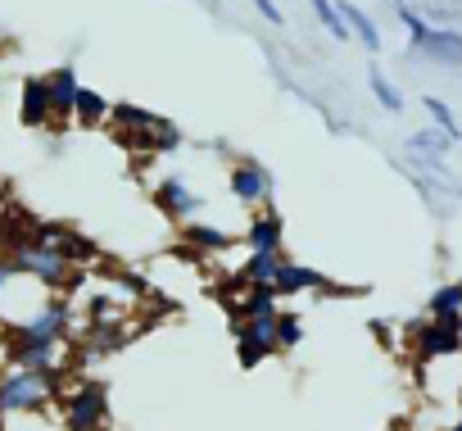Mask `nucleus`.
<instances>
[{
	"label": "nucleus",
	"mask_w": 462,
	"mask_h": 431,
	"mask_svg": "<svg viewBox=\"0 0 462 431\" xmlns=\"http://www.w3.org/2000/svg\"><path fill=\"white\" fill-rule=\"evenodd\" d=\"M55 381L32 372V368H14L5 363L0 368V422L5 417H28V413H42L51 399H55Z\"/></svg>",
	"instance_id": "obj_1"
},
{
	"label": "nucleus",
	"mask_w": 462,
	"mask_h": 431,
	"mask_svg": "<svg viewBox=\"0 0 462 431\" xmlns=\"http://www.w3.org/2000/svg\"><path fill=\"white\" fill-rule=\"evenodd\" d=\"M10 259H14V268H19V277H32L42 291H69L73 282H78V268L55 250V246H46V241H32V237H23L19 246H10L5 250Z\"/></svg>",
	"instance_id": "obj_2"
},
{
	"label": "nucleus",
	"mask_w": 462,
	"mask_h": 431,
	"mask_svg": "<svg viewBox=\"0 0 462 431\" xmlns=\"http://www.w3.org/2000/svg\"><path fill=\"white\" fill-rule=\"evenodd\" d=\"M408 341H412V350H417L421 363H430V359H453V354H462V314L408 323Z\"/></svg>",
	"instance_id": "obj_3"
},
{
	"label": "nucleus",
	"mask_w": 462,
	"mask_h": 431,
	"mask_svg": "<svg viewBox=\"0 0 462 431\" xmlns=\"http://www.w3.org/2000/svg\"><path fill=\"white\" fill-rule=\"evenodd\" d=\"M60 422H64V431H105L109 426V390H105V381H78L64 395Z\"/></svg>",
	"instance_id": "obj_4"
},
{
	"label": "nucleus",
	"mask_w": 462,
	"mask_h": 431,
	"mask_svg": "<svg viewBox=\"0 0 462 431\" xmlns=\"http://www.w3.org/2000/svg\"><path fill=\"white\" fill-rule=\"evenodd\" d=\"M10 332H28V336H46V341H64V345H73V305H69V295L51 291V295L37 305V314L23 318V323L10 327Z\"/></svg>",
	"instance_id": "obj_5"
},
{
	"label": "nucleus",
	"mask_w": 462,
	"mask_h": 431,
	"mask_svg": "<svg viewBox=\"0 0 462 431\" xmlns=\"http://www.w3.org/2000/svg\"><path fill=\"white\" fill-rule=\"evenodd\" d=\"M226 191H231V200L245 204V209L273 204V177H268V168H263L259 159H236V164H231Z\"/></svg>",
	"instance_id": "obj_6"
},
{
	"label": "nucleus",
	"mask_w": 462,
	"mask_h": 431,
	"mask_svg": "<svg viewBox=\"0 0 462 431\" xmlns=\"http://www.w3.org/2000/svg\"><path fill=\"white\" fill-rule=\"evenodd\" d=\"M154 209L163 213V219H172V223H190V219L204 213V195H195L181 177H163L154 186Z\"/></svg>",
	"instance_id": "obj_7"
},
{
	"label": "nucleus",
	"mask_w": 462,
	"mask_h": 431,
	"mask_svg": "<svg viewBox=\"0 0 462 431\" xmlns=\"http://www.w3.org/2000/svg\"><path fill=\"white\" fill-rule=\"evenodd\" d=\"M28 237L55 246L69 264H91V259H96V241H87L82 232H73V228H64V223H32Z\"/></svg>",
	"instance_id": "obj_8"
},
{
	"label": "nucleus",
	"mask_w": 462,
	"mask_h": 431,
	"mask_svg": "<svg viewBox=\"0 0 462 431\" xmlns=\"http://www.w3.org/2000/svg\"><path fill=\"white\" fill-rule=\"evenodd\" d=\"M19 123L32 127V132H42V127L55 123V114H51V91H46V73H42V78L32 73V78L19 82Z\"/></svg>",
	"instance_id": "obj_9"
},
{
	"label": "nucleus",
	"mask_w": 462,
	"mask_h": 431,
	"mask_svg": "<svg viewBox=\"0 0 462 431\" xmlns=\"http://www.w3.org/2000/svg\"><path fill=\"white\" fill-rule=\"evenodd\" d=\"M241 241H245L250 250H282V246H286V219H282L273 204H263L254 219H250V228L241 232Z\"/></svg>",
	"instance_id": "obj_10"
},
{
	"label": "nucleus",
	"mask_w": 462,
	"mask_h": 431,
	"mask_svg": "<svg viewBox=\"0 0 462 431\" xmlns=\"http://www.w3.org/2000/svg\"><path fill=\"white\" fill-rule=\"evenodd\" d=\"M273 286H277V295H282V300H286V295L295 300V295H304V291H336L318 268L295 264V259H282V268H277V282H273Z\"/></svg>",
	"instance_id": "obj_11"
},
{
	"label": "nucleus",
	"mask_w": 462,
	"mask_h": 431,
	"mask_svg": "<svg viewBox=\"0 0 462 431\" xmlns=\"http://www.w3.org/2000/svg\"><path fill=\"white\" fill-rule=\"evenodd\" d=\"M78 69L73 64H60V69H51L46 73V91H51V114H55V123H69L73 118V100H78Z\"/></svg>",
	"instance_id": "obj_12"
},
{
	"label": "nucleus",
	"mask_w": 462,
	"mask_h": 431,
	"mask_svg": "<svg viewBox=\"0 0 462 431\" xmlns=\"http://www.w3.org/2000/svg\"><path fill=\"white\" fill-rule=\"evenodd\" d=\"M417 55H426V60H435V64H444V69H462V33H453V28H430L426 42L417 46Z\"/></svg>",
	"instance_id": "obj_13"
},
{
	"label": "nucleus",
	"mask_w": 462,
	"mask_h": 431,
	"mask_svg": "<svg viewBox=\"0 0 462 431\" xmlns=\"http://www.w3.org/2000/svg\"><path fill=\"white\" fill-rule=\"evenodd\" d=\"M277 286L268 282V286H245V295L241 300H226V309H231V323H241V318H263V314H277Z\"/></svg>",
	"instance_id": "obj_14"
},
{
	"label": "nucleus",
	"mask_w": 462,
	"mask_h": 431,
	"mask_svg": "<svg viewBox=\"0 0 462 431\" xmlns=\"http://www.w3.org/2000/svg\"><path fill=\"white\" fill-rule=\"evenodd\" d=\"M336 5H340V14H345V23H349V37H354L367 55H381V28L372 23V14L358 10L354 0H336Z\"/></svg>",
	"instance_id": "obj_15"
},
{
	"label": "nucleus",
	"mask_w": 462,
	"mask_h": 431,
	"mask_svg": "<svg viewBox=\"0 0 462 431\" xmlns=\"http://www.w3.org/2000/svg\"><path fill=\"white\" fill-rule=\"evenodd\" d=\"M181 241L190 250H199V255H217L226 246H236V232H222V228H208V223L190 219V223H181Z\"/></svg>",
	"instance_id": "obj_16"
},
{
	"label": "nucleus",
	"mask_w": 462,
	"mask_h": 431,
	"mask_svg": "<svg viewBox=\"0 0 462 431\" xmlns=\"http://www.w3.org/2000/svg\"><path fill=\"white\" fill-rule=\"evenodd\" d=\"M282 259H286L282 250H250V259L241 264L236 282H241V286H268V282H277Z\"/></svg>",
	"instance_id": "obj_17"
},
{
	"label": "nucleus",
	"mask_w": 462,
	"mask_h": 431,
	"mask_svg": "<svg viewBox=\"0 0 462 431\" xmlns=\"http://www.w3.org/2000/svg\"><path fill=\"white\" fill-rule=\"evenodd\" d=\"M73 123L78 127H105L109 123V100L91 87H78V100H73Z\"/></svg>",
	"instance_id": "obj_18"
},
{
	"label": "nucleus",
	"mask_w": 462,
	"mask_h": 431,
	"mask_svg": "<svg viewBox=\"0 0 462 431\" xmlns=\"http://www.w3.org/2000/svg\"><path fill=\"white\" fill-rule=\"evenodd\" d=\"M159 118H163V114L141 109V105H127V100H114V105H109V127H118V132H150Z\"/></svg>",
	"instance_id": "obj_19"
},
{
	"label": "nucleus",
	"mask_w": 462,
	"mask_h": 431,
	"mask_svg": "<svg viewBox=\"0 0 462 431\" xmlns=\"http://www.w3.org/2000/svg\"><path fill=\"white\" fill-rule=\"evenodd\" d=\"M282 314V309H277ZM277 314H263V318H241V323H231V336H250L268 350H277Z\"/></svg>",
	"instance_id": "obj_20"
},
{
	"label": "nucleus",
	"mask_w": 462,
	"mask_h": 431,
	"mask_svg": "<svg viewBox=\"0 0 462 431\" xmlns=\"http://www.w3.org/2000/svg\"><path fill=\"white\" fill-rule=\"evenodd\" d=\"M367 91L376 96V105H381L385 114H403V91H399V87H394V82H390V78L376 69V64L367 69Z\"/></svg>",
	"instance_id": "obj_21"
},
{
	"label": "nucleus",
	"mask_w": 462,
	"mask_h": 431,
	"mask_svg": "<svg viewBox=\"0 0 462 431\" xmlns=\"http://www.w3.org/2000/svg\"><path fill=\"white\" fill-rule=\"evenodd\" d=\"M127 341H132V332H127V327H105V323H96V332H91V341H87V359L114 354V350H123Z\"/></svg>",
	"instance_id": "obj_22"
},
{
	"label": "nucleus",
	"mask_w": 462,
	"mask_h": 431,
	"mask_svg": "<svg viewBox=\"0 0 462 431\" xmlns=\"http://www.w3.org/2000/svg\"><path fill=\"white\" fill-rule=\"evenodd\" d=\"M444 314H462V282H444V286L430 291L426 318H444Z\"/></svg>",
	"instance_id": "obj_23"
},
{
	"label": "nucleus",
	"mask_w": 462,
	"mask_h": 431,
	"mask_svg": "<svg viewBox=\"0 0 462 431\" xmlns=\"http://www.w3.org/2000/svg\"><path fill=\"white\" fill-rule=\"evenodd\" d=\"M309 5H313V19H318L336 42H354V37H349V23H345V14H340L336 0H309Z\"/></svg>",
	"instance_id": "obj_24"
},
{
	"label": "nucleus",
	"mask_w": 462,
	"mask_h": 431,
	"mask_svg": "<svg viewBox=\"0 0 462 431\" xmlns=\"http://www.w3.org/2000/svg\"><path fill=\"white\" fill-rule=\"evenodd\" d=\"M448 145H457V141H453L448 132H439L435 123L408 136V150H421V155H435V159H439V155H448Z\"/></svg>",
	"instance_id": "obj_25"
},
{
	"label": "nucleus",
	"mask_w": 462,
	"mask_h": 431,
	"mask_svg": "<svg viewBox=\"0 0 462 431\" xmlns=\"http://www.w3.org/2000/svg\"><path fill=\"white\" fill-rule=\"evenodd\" d=\"M300 345H304V318L277 314V350H300Z\"/></svg>",
	"instance_id": "obj_26"
},
{
	"label": "nucleus",
	"mask_w": 462,
	"mask_h": 431,
	"mask_svg": "<svg viewBox=\"0 0 462 431\" xmlns=\"http://www.w3.org/2000/svg\"><path fill=\"white\" fill-rule=\"evenodd\" d=\"M421 105H426V114H430V123H435L439 132H448L453 141H462V127H457V118H453V109H448V105H444L439 96H426Z\"/></svg>",
	"instance_id": "obj_27"
},
{
	"label": "nucleus",
	"mask_w": 462,
	"mask_h": 431,
	"mask_svg": "<svg viewBox=\"0 0 462 431\" xmlns=\"http://www.w3.org/2000/svg\"><path fill=\"white\" fill-rule=\"evenodd\" d=\"M394 19H399V23L408 28V42H412V51H417V46L426 42V33H430V23H426V19H421L417 10H408V5H403V0H394Z\"/></svg>",
	"instance_id": "obj_28"
},
{
	"label": "nucleus",
	"mask_w": 462,
	"mask_h": 431,
	"mask_svg": "<svg viewBox=\"0 0 462 431\" xmlns=\"http://www.w3.org/2000/svg\"><path fill=\"white\" fill-rule=\"evenodd\" d=\"M268 354H273L268 345H259V341H250V336H236V363H241L245 372H254Z\"/></svg>",
	"instance_id": "obj_29"
},
{
	"label": "nucleus",
	"mask_w": 462,
	"mask_h": 431,
	"mask_svg": "<svg viewBox=\"0 0 462 431\" xmlns=\"http://www.w3.org/2000/svg\"><path fill=\"white\" fill-rule=\"evenodd\" d=\"M254 10H259V19H263V23H273V28H282V23H286V14L277 10V0H254Z\"/></svg>",
	"instance_id": "obj_30"
},
{
	"label": "nucleus",
	"mask_w": 462,
	"mask_h": 431,
	"mask_svg": "<svg viewBox=\"0 0 462 431\" xmlns=\"http://www.w3.org/2000/svg\"><path fill=\"white\" fill-rule=\"evenodd\" d=\"M19 277V268H14V259L10 255H0V295H5V286Z\"/></svg>",
	"instance_id": "obj_31"
},
{
	"label": "nucleus",
	"mask_w": 462,
	"mask_h": 431,
	"mask_svg": "<svg viewBox=\"0 0 462 431\" xmlns=\"http://www.w3.org/2000/svg\"><path fill=\"white\" fill-rule=\"evenodd\" d=\"M372 332H376V341H381V345H390V323H381V318H376V323H372Z\"/></svg>",
	"instance_id": "obj_32"
},
{
	"label": "nucleus",
	"mask_w": 462,
	"mask_h": 431,
	"mask_svg": "<svg viewBox=\"0 0 462 431\" xmlns=\"http://www.w3.org/2000/svg\"><path fill=\"white\" fill-rule=\"evenodd\" d=\"M448 431H462V417H457V422H453V426H448Z\"/></svg>",
	"instance_id": "obj_33"
},
{
	"label": "nucleus",
	"mask_w": 462,
	"mask_h": 431,
	"mask_svg": "<svg viewBox=\"0 0 462 431\" xmlns=\"http://www.w3.org/2000/svg\"><path fill=\"white\" fill-rule=\"evenodd\" d=\"M457 408H462V390H457Z\"/></svg>",
	"instance_id": "obj_34"
},
{
	"label": "nucleus",
	"mask_w": 462,
	"mask_h": 431,
	"mask_svg": "<svg viewBox=\"0 0 462 431\" xmlns=\"http://www.w3.org/2000/svg\"><path fill=\"white\" fill-rule=\"evenodd\" d=\"M385 431H399V426H385Z\"/></svg>",
	"instance_id": "obj_35"
},
{
	"label": "nucleus",
	"mask_w": 462,
	"mask_h": 431,
	"mask_svg": "<svg viewBox=\"0 0 462 431\" xmlns=\"http://www.w3.org/2000/svg\"><path fill=\"white\" fill-rule=\"evenodd\" d=\"M457 73H462V69H457Z\"/></svg>",
	"instance_id": "obj_36"
}]
</instances>
